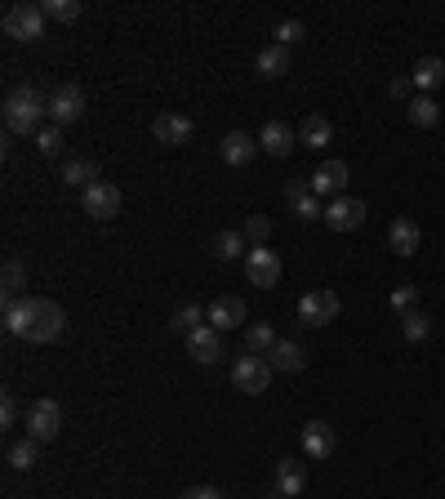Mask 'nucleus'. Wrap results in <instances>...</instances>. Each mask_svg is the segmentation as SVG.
<instances>
[{
  "mask_svg": "<svg viewBox=\"0 0 445 499\" xmlns=\"http://www.w3.org/2000/svg\"><path fill=\"white\" fill-rule=\"evenodd\" d=\"M40 13L54 18V22H76V18H81V0H45Z\"/></svg>",
  "mask_w": 445,
  "mask_h": 499,
  "instance_id": "obj_31",
  "label": "nucleus"
},
{
  "mask_svg": "<svg viewBox=\"0 0 445 499\" xmlns=\"http://www.w3.org/2000/svg\"><path fill=\"white\" fill-rule=\"evenodd\" d=\"M63 433V406L54 401V397H40V401H31V410H27V437L31 442H54Z\"/></svg>",
  "mask_w": 445,
  "mask_h": 499,
  "instance_id": "obj_4",
  "label": "nucleus"
},
{
  "mask_svg": "<svg viewBox=\"0 0 445 499\" xmlns=\"http://www.w3.org/2000/svg\"><path fill=\"white\" fill-rule=\"evenodd\" d=\"M303 36H308V22H303V18H281V22H276V45L290 49V45H299Z\"/></svg>",
  "mask_w": 445,
  "mask_h": 499,
  "instance_id": "obj_35",
  "label": "nucleus"
},
{
  "mask_svg": "<svg viewBox=\"0 0 445 499\" xmlns=\"http://www.w3.org/2000/svg\"><path fill=\"white\" fill-rule=\"evenodd\" d=\"M276 499H285V495H276Z\"/></svg>",
  "mask_w": 445,
  "mask_h": 499,
  "instance_id": "obj_42",
  "label": "nucleus"
},
{
  "mask_svg": "<svg viewBox=\"0 0 445 499\" xmlns=\"http://www.w3.org/2000/svg\"><path fill=\"white\" fill-rule=\"evenodd\" d=\"M263 147H258V138L254 134H245V129H231V134H222V143H219V156L227 161V165H249L254 156H258Z\"/></svg>",
  "mask_w": 445,
  "mask_h": 499,
  "instance_id": "obj_16",
  "label": "nucleus"
},
{
  "mask_svg": "<svg viewBox=\"0 0 445 499\" xmlns=\"http://www.w3.org/2000/svg\"><path fill=\"white\" fill-rule=\"evenodd\" d=\"M240 232H245L249 246H267V237H272V219H267V214H249V219L240 223Z\"/></svg>",
  "mask_w": 445,
  "mask_h": 499,
  "instance_id": "obj_32",
  "label": "nucleus"
},
{
  "mask_svg": "<svg viewBox=\"0 0 445 499\" xmlns=\"http://www.w3.org/2000/svg\"><path fill=\"white\" fill-rule=\"evenodd\" d=\"M245 246H249V241H245V232H240V228H222L219 237L210 241V254H214V258H222V263H236Z\"/></svg>",
  "mask_w": 445,
  "mask_h": 499,
  "instance_id": "obj_26",
  "label": "nucleus"
},
{
  "mask_svg": "<svg viewBox=\"0 0 445 499\" xmlns=\"http://www.w3.org/2000/svg\"><path fill=\"white\" fill-rule=\"evenodd\" d=\"M183 344H188V357H192L196 366H214V362L222 357V335L214 330V326H196Z\"/></svg>",
  "mask_w": 445,
  "mask_h": 499,
  "instance_id": "obj_12",
  "label": "nucleus"
},
{
  "mask_svg": "<svg viewBox=\"0 0 445 499\" xmlns=\"http://www.w3.org/2000/svg\"><path fill=\"white\" fill-rule=\"evenodd\" d=\"M308 491V464L303 460H281L276 464V495L299 499Z\"/></svg>",
  "mask_w": 445,
  "mask_h": 499,
  "instance_id": "obj_18",
  "label": "nucleus"
},
{
  "mask_svg": "<svg viewBox=\"0 0 445 499\" xmlns=\"http://www.w3.org/2000/svg\"><path fill=\"white\" fill-rule=\"evenodd\" d=\"M36 460H40V442L27 437V442H13V446H9V464H13V468H36Z\"/></svg>",
  "mask_w": 445,
  "mask_h": 499,
  "instance_id": "obj_34",
  "label": "nucleus"
},
{
  "mask_svg": "<svg viewBox=\"0 0 445 499\" xmlns=\"http://www.w3.org/2000/svg\"><path fill=\"white\" fill-rule=\"evenodd\" d=\"M299 442H303V451H308L312 460H330L334 446H338V433H334V424H326V419H308L303 433H299Z\"/></svg>",
  "mask_w": 445,
  "mask_h": 499,
  "instance_id": "obj_13",
  "label": "nucleus"
},
{
  "mask_svg": "<svg viewBox=\"0 0 445 499\" xmlns=\"http://www.w3.org/2000/svg\"><path fill=\"white\" fill-rule=\"evenodd\" d=\"M258 147H263L267 156H290V152L299 147V129H290L285 121H267L258 129Z\"/></svg>",
  "mask_w": 445,
  "mask_h": 499,
  "instance_id": "obj_17",
  "label": "nucleus"
},
{
  "mask_svg": "<svg viewBox=\"0 0 445 499\" xmlns=\"http://www.w3.org/2000/svg\"><path fill=\"white\" fill-rule=\"evenodd\" d=\"M308 179H312V192H317V197H343L352 170H347V161H321Z\"/></svg>",
  "mask_w": 445,
  "mask_h": 499,
  "instance_id": "obj_14",
  "label": "nucleus"
},
{
  "mask_svg": "<svg viewBox=\"0 0 445 499\" xmlns=\"http://www.w3.org/2000/svg\"><path fill=\"white\" fill-rule=\"evenodd\" d=\"M410 81L419 85V90H437V85H445V58H419L414 63V72H410Z\"/></svg>",
  "mask_w": 445,
  "mask_h": 499,
  "instance_id": "obj_28",
  "label": "nucleus"
},
{
  "mask_svg": "<svg viewBox=\"0 0 445 499\" xmlns=\"http://www.w3.org/2000/svg\"><path fill=\"white\" fill-rule=\"evenodd\" d=\"M272 348H276V330H272L267 321H249V326H245V353L267 357Z\"/></svg>",
  "mask_w": 445,
  "mask_h": 499,
  "instance_id": "obj_27",
  "label": "nucleus"
},
{
  "mask_svg": "<svg viewBox=\"0 0 445 499\" xmlns=\"http://www.w3.org/2000/svg\"><path fill=\"white\" fill-rule=\"evenodd\" d=\"M245 317H249V308H245L236 294H222V299L210 303V326H214L219 335H222V330H240V321H245Z\"/></svg>",
  "mask_w": 445,
  "mask_h": 499,
  "instance_id": "obj_19",
  "label": "nucleus"
},
{
  "mask_svg": "<svg viewBox=\"0 0 445 499\" xmlns=\"http://www.w3.org/2000/svg\"><path fill=\"white\" fill-rule=\"evenodd\" d=\"M36 147H40L45 156H58V152H63V129H58V125H45V129L36 134Z\"/></svg>",
  "mask_w": 445,
  "mask_h": 499,
  "instance_id": "obj_36",
  "label": "nucleus"
},
{
  "mask_svg": "<svg viewBox=\"0 0 445 499\" xmlns=\"http://www.w3.org/2000/svg\"><path fill=\"white\" fill-rule=\"evenodd\" d=\"M205 321H210V317H205L196 303H183V308L170 317V335H183V339H188V335H192L196 326H205Z\"/></svg>",
  "mask_w": 445,
  "mask_h": 499,
  "instance_id": "obj_29",
  "label": "nucleus"
},
{
  "mask_svg": "<svg viewBox=\"0 0 445 499\" xmlns=\"http://www.w3.org/2000/svg\"><path fill=\"white\" fill-rule=\"evenodd\" d=\"M290 63H294V58H290V49H285V45H276V40H272V45H263V49H258V58H254L258 76H267V81L285 76V72H290Z\"/></svg>",
  "mask_w": 445,
  "mask_h": 499,
  "instance_id": "obj_22",
  "label": "nucleus"
},
{
  "mask_svg": "<svg viewBox=\"0 0 445 499\" xmlns=\"http://www.w3.org/2000/svg\"><path fill=\"white\" fill-rule=\"evenodd\" d=\"M401 330H406V339H410V344H419V339H428V330H432V317L414 308V312H406V317H401Z\"/></svg>",
  "mask_w": 445,
  "mask_h": 499,
  "instance_id": "obj_33",
  "label": "nucleus"
},
{
  "mask_svg": "<svg viewBox=\"0 0 445 499\" xmlns=\"http://www.w3.org/2000/svg\"><path fill=\"white\" fill-rule=\"evenodd\" d=\"M290 210H294V219H303V223H312V219H326V206H321V197H317V192H303V197H294V201H290Z\"/></svg>",
  "mask_w": 445,
  "mask_h": 499,
  "instance_id": "obj_30",
  "label": "nucleus"
},
{
  "mask_svg": "<svg viewBox=\"0 0 445 499\" xmlns=\"http://www.w3.org/2000/svg\"><path fill=\"white\" fill-rule=\"evenodd\" d=\"M81 210L90 214V219H99V223H108L120 214V188L108 183V179H99V183H90L85 192H81Z\"/></svg>",
  "mask_w": 445,
  "mask_h": 499,
  "instance_id": "obj_7",
  "label": "nucleus"
},
{
  "mask_svg": "<svg viewBox=\"0 0 445 499\" xmlns=\"http://www.w3.org/2000/svg\"><path fill=\"white\" fill-rule=\"evenodd\" d=\"M63 183L85 192L90 183H99V165H94V161H85V156H72V161H63Z\"/></svg>",
  "mask_w": 445,
  "mask_h": 499,
  "instance_id": "obj_24",
  "label": "nucleus"
},
{
  "mask_svg": "<svg viewBox=\"0 0 445 499\" xmlns=\"http://www.w3.org/2000/svg\"><path fill=\"white\" fill-rule=\"evenodd\" d=\"M4 330H9L13 339H27V344H54V339H63V330H67V312H63L54 299L22 294L18 303L4 308Z\"/></svg>",
  "mask_w": 445,
  "mask_h": 499,
  "instance_id": "obj_1",
  "label": "nucleus"
},
{
  "mask_svg": "<svg viewBox=\"0 0 445 499\" xmlns=\"http://www.w3.org/2000/svg\"><path fill=\"white\" fill-rule=\"evenodd\" d=\"M18 424V401H13V392H4L0 397V428H13Z\"/></svg>",
  "mask_w": 445,
  "mask_h": 499,
  "instance_id": "obj_38",
  "label": "nucleus"
},
{
  "mask_svg": "<svg viewBox=\"0 0 445 499\" xmlns=\"http://www.w3.org/2000/svg\"><path fill=\"white\" fill-rule=\"evenodd\" d=\"M414 303H419V285H397L392 290V312H414Z\"/></svg>",
  "mask_w": 445,
  "mask_h": 499,
  "instance_id": "obj_37",
  "label": "nucleus"
},
{
  "mask_svg": "<svg viewBox=\"0 0 445 499\" xmlns=\"http://www.w3.org/2000/svg\"><path fill=\"white\" fill-rule=\"evenodd\" d=\"M85 117V90L81 85H58L54 94H49V125H76Z\"/></svg>",
  "mask_w": 445,
  "mask_h": 499,
  "instance_id": "obj_9",
  "label": "nucleus"
},
{
  "mask_svg": "<svg viewBox=\"0 0 445 499\" xmlns=\"http://www.w3.org/2000/svg\"><path fill=\"white\" fill-rule=\"evenodd\" d=\"M410 90H414V81H410V76H397V81L388 85V94H392V99H410Z\"/></svg>",
  "mask_w": 445,
  "mask_h": 499,
  "instance_id": "obj_39",
  "label": "nucleus"
},
{
  "mask_svg": "<svg viewBox=\"0 0 445 499\" xmlns=\"http://www.w3.org/2000/svg\"><path fill=\"white\" fill-rule=\"evenodd\" d=\"M245 276H249V285L272 290V285L281 281V258H276V250H267V246L245 250Z\"/></svg>",
  "mask_w": 445,
  "mask_h": 499,
  "instance_id": "obj_8",
  "label": "nucleus"
},
{
  "mask_svg": "<svg viewBox=\"0 0 445 499\" xmlns=\"http://www.w3.org/2000/svg\"><path fill=\"white\" fill-rule=\"evenodd\" d=\"M267 362H272V371L299 374L303 366H308V353H303V344H299V339H276V348L267 353Z\"/></svg>",
  "mask_w": 445,
  "mask_h": 499,
  "instance_id": "obj_20",
  "label": "nucleus"
},
{
  "mask_svg": "<svg viewBox=\"0 0 445 499\" xmlns=\"http://www.w3.org/2000/svg\"><path fill=\"white\" fill-rule=\"evenodd\" d=\"M152 134H156V143H165V147H188V143L196 138V125H192V117H183V112H161V117L152 121Z\"/></svg>",
  "mask_w": 445,
  "mask_h": 499,
  "instance_id": "obj_10",
  "label": "nucleus"
},
{
  "mask_svg": "<svg viewBox=\"0 0 445 499\" xmlns=\"http://www.w3.org/2000/svg\"><path fill=\"white\" fill-rule=\"evenodd\" d=\"M303 192H312V179H290V183H285V201H294V197H303Z\"/></svg>",
  "mask_w": 445,
  "mask_h": 499,
  "instance_id": "obj_40",
  "label": "nucleus"
},
{
  "mask_svg": "<svg viewBox=\"0 0 445 499\" xmlns=\"http://www.w3.org/2000/svg\"><path fill=\"white\" fill-rule=\"evenodd\" d=\"M419 246H423V228H419L410 214L392 219V228H388V250L401 254V258H410V254H419Z\"/></svg>",
  "mask_w": 445,
  "mask_h": 499,
  "instance_id": "obj_15",
  "label": "nucleus"
},
{
  "mask_svg": "<svg viewBox=\"0 0 445 499\" xmlns=\"http://www.w3.org/2000/svg\"><path fill=\"white\" fill-rule=\"evenodd\" d=\"M179 499H222V491H214V486H192V491H183Z\"/></svg>",
  "mask_w": 445,
  "mask_h": 499,
  "instance_id": "obj_41",
  "label": "nucleus"
},
{
  "mask_svg": "<svg viewBox=\"0 0 445 499\" xmlns=\"http://www.w3.org/2000/svg\"><path fill=\"white\" fill-rule=\"evenodd\" d=\"M406 117H410V125H419V129H432V125L441 121V103L428 99V94H414V99L406 103Z\"/></svg>",
  "mask_w": 445,
  "mask_h": 499,
  "instance_id": "obj_25",
  "label": "nucleus"
},
{
  "mask_svg": "<svg viewBox=\"0 0 445 499\" xmlns=\"http://www.w3.org/2000/svg\"><path fill=\"white\" fill-rule=\"evenodd\" d=\"M365 201H356V197H334L330 206H326V223H330L334 232H356L361 223H365Z\"/></svg>",
  "mask_w": 445,
  "mask_h": 499,
  "instance_id": "obj_11",
  "label": "nucleus"
},
{
  "mask_svg": "<svg viewBox=\"0 0 445 499\" xmlns=\"http://www.w3.org/2000/svg\"><path fill=\"white\" fill-rule=\"evenodd\" d=\"M231 383H236L240 392H249V397L267 392V383H272V362H267V357H254V353H240L236 366H231Z\"/></svg>",
  "mask_w": 445,
  "mask_h": 499,
  "instance_id": "obj_5",
  "label": "nucleus"
},
{
  "mask_svg": "<svg viewBox=\"0 0 445 499\" xmlns=\"http://www.w3.org/2000/svg\"><path fill=\"white\" fill-rule=\"evenodd\" d=\"M0 281H4V308L18 303V299H22V285H27V263H22L18 254H4V272H0Z\"/></svg>",
  "mask_w": 445,
  "mask_h": 499,
  "instance_id": "obj_23",
  "label": "nucleus"
},
{
  "mask_svg": "<svg viewBox=\"0 0 445 499\" xmlns=\"http://www.w3.org/2000/svg\"><path fill=\"white\" fill-rule=\"evenodd\" d=\"M338 312H343V299L334 290H308L299 299V321L303 326H330V321H338Z\"/></svg>",
  "mask_w": 445,
  "mask_h": 499,
  "instance_id": "obj_6",
  "label": "nucleus"
},
{
  "mask_svg": "<svg viewBox=\"0 0 445 499\" xmlns=\"http://www.w3.org/2000/svg\"><path fill=\"white\" fill-rule=\"evenodd\" d=\"M0 117H4L9 134H31L36 138L45 129V117H49V99L36 85H13L9 99H4V108H0Z\"/></svg>",
  "mask_w": 445,
  "mask_h": 499,
  "instance_id": "obj_2",
  "label": "nucleus"
},
{
  "mask_svg": "<svg viewBox=\"0 0 445 499\" xmlns=\"http://www.w3.org/2000/svg\"><path fill=\"white\" fill-rule=\"evenodd\" d=\"M330 138H334L330 117H321V112H308V117H303V125H299V143H303V147L321 152V147H330Z\"/></svg>",
  "mask_w": 445,
  "mask_h": 499,
  "instance_id": "obj_21",
  "label": "nucleus"
},
{
  "mask_svg": "<svg viewBox=\"0 0 445 499\" xmlns=\"http://www.w3.org/2000/svg\"><path fill=\"white\" fill-rule=\"evenodd\" d=\"M0 27H4V36H13V40H40V36H45V13H40V4L18 0V4L4 9Z\"/></svg>",
  "mask_w": 445,
  "mask_h": 499,
  "instance_id": "obj_3",
  "label": "nucleus"
}]
</instances>
